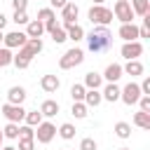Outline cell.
Masks as SVG:
<instances>
[{
  "instance_id": "1",
  "label": "cell",
  "mask_w": 150,
  "mask_h": 150,
  "mask_svg": "<svg viewBox=\"0 0 150 150\" xmlns=\"http://www.w3.org/2000/svg\"><path fill=\"white\" fill-rule=\"evenodd\" d=\"M42 38H28L26 40V45H21L19 47V52L14 54V59H12V63L19 68V70H26L28 66H30V61H33V56H38L40 52H42Z\"/></svg>"
},
{
  "instance_id": "2",
  "label": "cell",
  "mask_w": 150,
  "mask_h": 150,
  "mask_svg": "<svg viewBox=\"0 0 150 150\" xmlns=\"http://www.w3.org/2000/svg\"><path fill=\"white\" fill-rule=\"evenodd\" d=\"M87 47L94 54L108 52L112 47V33L108 30V26H94V30L87 35Z\"/></svg>"
},
{
  "instance_id": "3",
  "label": "cell",
  "mask_w": 150,
  "mask_h": 150,
  "mask_svg": "<svg viewBox=\"0 0 150 150\" xmlns=\"http://www.w3.org/2000/svg\"><path fill=\"white\" fill-rule=\"evenodd\" d=\"M89 21L94 23V26H108L115 16H112V9H108V7H103V5H91V9H89Z\"/></svg>"
},
{
  "instance_id": "4",
  "label": "cell",
  "mask_w": 150,
  "mask_h": 150,
  "mask_svg": "<svg viewBox=\"0 0 150 150\" xmlns=\"http://www.w3.org/2000/svg\"><path fill=\"white\" fill-rule=\"evenodd\" d=\"M82 61H84V52H82L80 47H73V49H68V52L59 59V68H61V70H70V68L80 66Z\"/></svg>"
},
{
  "instance_id": "5",
  "label": "cell",
  "mask_w": 150,
  "mask_h": 150,
  "mask_svg": "<svg viewBox=\"0 0 150 150\" xmlns=\"http://www.w3.org/2000/svg\"><path fill=\"white\" fill-rule=\"evenodd\" d=\"M112 16H115L120 23H131L136 14H134V9H131L129 0H117V2H115V7H112Z\"/></svg>"
},
{
  "instance_id": "6",
  "label": "cell",
  "mask_w": 150,
  "mask_h": 150,
  "mask_svg": "<svg viewBox=\"0 0 150 150\" xmlns=\"http://www.w3.org/2000/svg\"><path fill=\"white\" fill-rule=\"evenodd\" d=\"M54 136H56V127H54L52 122H45V120H42V122L38 124V129H35V141L45 145V143H49Z\"/></svg>"
},
{
  "instance_id": "7",
  "label": "cell",
  "mask_w": 150,
  "mask_h": 150,
  "mask_svg": "<svg viewBox=\"0 0 150 150\" xmlns=\"http://www.w3.org/2000/svg\"><path fill=\"white\" fill-rule=\"evenodd\" d=\"M77 14H80L77 2H66V5L61 7V28H68L70 23H75Z\"/></svg>"
},
{
  "instance_id": "8",
  "label": "cell",
  "mask_w": 150,
  "mask_h": 150,
  "mask_svg": "<svg viewBox=\"0 0 150 150\" xmlns=\"http://www.w3.org/2000/svg\"><path fill=\"white\" fill-rule=\"evenodd\" d=\"M120 98H122L127 105H134V103H138V98H141V87H138L136 82H129L124 89H120Z\"/></svg>"
},
{
  "instance_id": "9",
  "label": "cell",
  "mask_w": 150,
  "mask_h": 150,
  "mask_svg": "<svg viewBox=\"0 0 150 150\" xmlns=\"http://www.w3.org/2000/svg\"><path fill=\"white\" fill-rule=\"evenodd\" d=\"M26 40H28L26 33H21V30H12V33H7V35L2 38V47H7V49H19L21 45H26Z\"/></svg>"
},
{
  "instance_id": "10",
  "label": "cell",
  "mask_w": 150,
  "mask_h": 150,
  "mask_svg": "<svg viewBox=\"0 0 150 150\" xmlns=\"http://www.w3.org/2000/svg\"><path fill=\"white\" fill-rule=\"evenodd\" d=\"M2 115L7 117V122H21L23 117H26V110H23V105H14V103H5L2 105Z\"/></svg>"
},
{
  "instance_id": "11",
  "label": "cell",
  "mask_w": 150,
  "mask_h": 150,
  "mask_svg": "<svg viewBox=\"0 0 150 150\" xmlns=\"http://www.w3.org/2000/svg\"><path fill=\"white\" fill-rule=\"evenodd\" d=\"M120 54H122V59H127V61L138 59V56L143 54V45H141L138 40H134V42H124L122 49H120Z\"/></svg>"
},
{
  "instance_id": "12",
  "label": "cell",
  "mask_w": 150,
  "mask_h": 150,
  "mask_svg": "<svg viewBox=\"0 0 150 150\" xmlns=\"http://www.w3.org/2000/svg\"><path fill=\"white\" fill-rule=\"evenodd\" d=\"M117 35L124 40V42H134V40H138V26L131 21V23H122L120 26V30H117Z\"/></svg>"
},
{
  "instance_id": "13",
  "label": "cell",
  "mask_w": 150,
  "mask_h": 150,
  "mask_svg": "<svg viewBox=\"0 0 150 150\" xmlns=\"http://www.w3.org/2000/svg\"><path fill=\"white\" fill-rule=\"evenodd\" d=\"M40 87H42V91H47V94H54V91L61 87V80H59L56 75H42V80H40Z\"/></svg>"
},
{
  "instance_id": "14",
  "label": "cell",
  "mask_w": 150,
  "mask_h": 150,
  "mask_svg": "<svg viewBox=\"0 0 150 150\" xmlns=\"http://www.w3.org/2000/svg\"><path fill=\"white\" fill-rule=\"evenodd\" d=\"M23 101H26V89H23V87H9V91H7V103L21 105Z\"/></svg>"
},
{
  "instance_id": "15",
  "label": "cell",
  "mask_w": 150,
  "mask_h": 150,
  "mask_svg": "<svg viewBox=\"0 0 150 150\" xmlns=\"http://www.w3.org/2000/svg\"><path fill=\"white\" fill-rule=\"evenodd\" d=\"M101 96H103V101H110V103L120 101V87H117V82H108L105 89L101 91Z\"/></svg>"
},
{
  "instance_id": "16",
  "label": "cell",
  "mask_w": 150,
  "mask_h": 150,
  "mask_svg": "<svg viewBox=\"0 0 150 150\" xmlns=\"http://www.w3.org/2000/svg\"><path fill=\"white\" fill-rule=\"evenodd\" d=\"M42 33H45V23H42V21L33 19V21L26 23V35H28V38H42Z\"/></svg>"
},
{
  "instance_id": "17",
  "label": "cell",
  "mask_w": 150,
  "mask_h": 150,
  "mask_svg": "<svg viewBox=\"0 0 150 150\" xmlns=\"http://www.w3.org/2000/svg\"><path fill=\"white\" fill-rule=\"evenodd\" d=\"M101 101H103V96H101L98 89H87L84 91V105L87 108H96V105H101Z\"/></svg>"
},
{
  "instance_id": "18",
  "label": "cell",
  "mask_w": 150,
  "mask_h": 150,
  "mask_svg": "<svg viewBox=\"0 0 150 150\" xmlns=\"http://www.w3.org/2000/svg\"><path fill=\"white\" fill-rule=\"evenodd\" d=\"M122 73H127V75H131V77L143 75V63H141L138 59H131V61H127V66H122Z\"/></svg>"
},
{
  "instance_id": "19",
  "label": "cell",
  "mask_w": 150,
  "mask_h": 150,
  "mask_svg": "<svg viewBox=\"0 0 150 150\" xmlns=\"http://www.w3.org/2000/svg\"><path fill=\"white\" fill-rule=\"evenodd\" d=\"M101 77H105L108 82H117V80L122 77V66H120V63H110V66L105 68V73H103Z\"/></svg>"
},
{
  "instance_id": "20",
  "label": "cell",
  "mask_w": 150,
  "mask_h": 150,
  "mask_svg": "<svg viewBox=\"0 0 150 150\" xmlns=\"http://www.w3.org/2000/svg\"><path fill=\"white\" fill-rule=\"evenodd\" d=\"M66 35H68V40H73V42H80V40L84 38V28H82L80 23H70V26L66 28Z\"/></svg>"
},
{
  "instance_id": "21",
  "label": "cell",
  "mask_w": 150,
  "mask_h": 150,
  "mask_svg": "<svg viewBox=\"0 0 150 150\" xmlns=\"http://www.w3.org/2000/svg\"><path fill=\"white\" fill-rule=\"evenodd\" d=\"M40 112H42V117H54V115L59 112V103H56V101H52V98H47V101H42Z\"/></svg>"
},
{
  "instance_id": "22",
  "label": "cell",
  "mask_w": 150,
  "mask_h": 150,
  "mask_svg": "<svg viewBox=\"0 0 150 150\" xmlns=\"http://www.w3.org/2000/svg\"><path fill=\"white\" fill-rule=\"evenodd\" d=\"M101 84H103V77H101L98 73H94V70H91V73H87V75H84V87H87V89H98Z\"/></svg>"
},
{
  "instance_id": "23",
  "label": "cell",
  "mask_w": 150,
  "mask_h": 150,
  "mask_svg": "<svg viewBox=\"0 0 150 150\" xmlns=\"http://www.w3.org/2000/svg\"><path fill=\"white\" fill-rule=\"evenodd\" d=\"M129 5L134 9V14H138V16H145L150 12V0H131Z\"/></svg>"
},
{
  "instance_id": "24",
  "label": "cell",
  "mask_w": 150,
  "mask_h": 150,
  "mask_svg": "<svg viewBox=\"0 0 150 150\" xmlns=\"http://www.w3.org/2000/svg\"><path fill=\"white\" fill-rule=\"evenodd\" d=\"M134 124L141 129H150V112H145V110L134 112Z\"/></svg>"
},
{
  "instance_id": "25",
  "label": "cell",
  "mask_w": 150,
  "mask_h": 150,
  "mask_svg": "<svg viewBox=\"0 0 150 150\" xmlns=\"http://www.w3.org/2000/svg\"><path fill=\"white\" fill-rule=\"evenodd\" d=\"M56 131H59V136H61L63 141H70V138H75V131H77V129H75L70 122H63V124H61Z\"/></svg>"
},
{
  "instance_id": "26",
  "label": "cell",
  "mask_w": 150,
  "mask_h": 150,
  "mask_svg": "<svg viewBox=\"0 0 150 150\" xmlns=\"http://www.w3.org/2000/svg\"><path fill=\"white\" fill-rule=\"evenodd\" d=\"M70 112L75 115V120H84L89 112H87V105H84V101H73V108H70Z\"/></svg>"
},
{
  "instance_id": "27",
  "label": "cell",
  "mask_w": 150,
  "mask_h": 150,
  "mask_svg": "<svg viewBox=\"0 0 150 150\" xmlns=\"http://www.w3.org/2000/svg\"><path fill=\"white\" fill-rule=\"evenodd\" d=\"M23 122H26L28 127H38V124L42 122V112H40V110H33V112H28V110H26V117H23Z\"/></svg>"
},
{
  "instance_id": "28",
  "label": "cell",
  "mask_w": 150,
  "mask_h": 150,
  "mask_svg": "<svg viewBox=\"0 0 150 150\" xmlns=\"http://www.w3.org/2000/svg\"><path fill=\"white\" fill-rule=\"evenodd\" d=\"M115 134H117L120 138H129V136H131V124H129V122H117V124H115Z\"/></svg>"
},
{
  "instance_id": "29",
  "label": "cell",
  "mask_w": 150,
  "mask_h": 150,
  "mask_svg": "<svg viewBox=\"0 0 150 150\" xmlns=\"http://www.w3.org/2000/svg\"><path fill=\"white\" fill-rule=\"evenodd\" d=\"M52 19H56V14H54L52 7H42V9H38V21L47 23V21H52Z\"/></svg>"
},
{
  "instance_id": "30",
  "label": "cell",
  "mask_w": 150,
  "mask_h": 150,
  "mask_svg": "<svg viewBox=\"0 0 150 150\" xmlns=\"http://www.w3.org/2000/svg\"><path fill=\"white\" fill-rule=\"evenodd\" d=\"M49 35H52V40H54L56 45H63V42L68 40V35H66V28H61V26H56V28H54Z\"/></svg>"
},
{
  "instance_id": "31",
  "label": "cell",
  "mask_w": 150,
  "mask_h": 150,
  "mask_svg": "<svg viewBox=\"0 0 150 150\" xmlns=\"http://www.w3.org/2000/svg\"><path fill=\"white\" fill-rule=\"evenodd\" d=\"M84 91H87L84 84H73L70 87V98L73 101H84Z\"/></svg>"
},
{
  "instance_id": "32",
  "label": "cell",
  "mask_w": 150,
  "mask_h": 150,
  "mask_svg": "<svg viewBox=\"0 0 150 150\" xmlns=\"http://www.w3.org/2000/svg\"><path fill=\"white\" fill-rule=\"evenodd\" d=\"M2 136L5 138H19V124L16 122H7V127L2 129Z\"/></svg>"
},
{
  "instance_id": "33",
  "label": "cell",
  "mask_w": 150,
  "mask_h": 150,
  "mask_svg": "<svg viewBox=\"0 0 150 150\" xmlns=\"http://www.w3.org/2000/svg\"><path fill=\"white\" fill-rule=\"evenodd\" d=\"M12 59H14L12 49H7V47H0V68H7V66L12 63Z\"/></svg>"
},
{
  "instance_id": "34",
  "label": "cell",
  "mask_w": 150,
  "mask_h": 150,
  "mask_svg": "<svg viewBox=\"0 0 150 150\" xmlns=\"http://www.w3.org/2000/svg\"><path fill=\"white\" fill-rule=\"evenodd\" d=\"M12 21L16 23V26H26L30 19H28V14H26V9H14V16H12Z\"/></svg>"
},
{
  "instance_id": "35",
  "label": "cell",
  "mask_w": 150,
  "mask_h": 150,
  "mask_svg": "<svg viewBox=\"0 0 150 150\" xmlns=\"http://www.w3.org/2000/svg\"><path fill=\"white\" fill-rule=\"evenodd\" d=\"M19 138H35V129L33 127H19Z\"/></svg>"
},
{
  "instance_id": "36",
  "label": "cell",
  "mask_w": 150,
  "mask_h": 150,
  "mask_svg": "<svg viewBox=\"0 0 150 150\" xmlns=\"http://www.w3.org/2000/svg\"><path fill=\"white\" fill-rule=\"evenodd\" d=\"M33 148H35V138H19L16 150H33Z\"/></svg>"
},
{
  "instance_id": "37",
  "label": "cell",
  "mask_w": 150,
  "mask_h": 150,
  "mask_svg": "<svg viewBox=\"0 0 150 150\" xmlns=\"http://www.w3.org/2000/svg\"><path fill=\"white\" fill-rule=\"evenodd\" d=\"M96 148H98V145H96V141H94V138H82L77 150H96Z\"/></svg>"
},
{
  "instance_id": "38",
  "label": "cell",
  "mask_w": 150,
  "mask_h": 150,
  "mask_svg": "<svg viewBox=\"0 0 150 150\" xmlns=\"http://www.w3.org/2000/svg\"><path fill=\"white\" fill-rule=\"evenodd\" d=\"M138 108H141V110H145V112H150V96L141 94V98H138Z\"/></svg>"
},
{
  "instance_id": "39",
  "label": "cell",
  "mask_w": 150,
  "mask_h": 150,
  "mask_svg": "<svg viewBox=\"0 0 150 150\" xmlns=\"http://www.w3.org/2000/svg\"><path fill=\"white\" fill-rule=\"evenodd\" d=\"M138 87H141V94H145V96H150V77H143V82H141Z\"/></svg>"
},
{
  "instance_id": "40",
  "label": "cell",
  "mask_w": 150,
  "mask_h": 150,
  "mask_svg": "<svg viewBox=\"0 0 150 150\" xmlns=\"http://www.w3.org/2000/svg\"><path fill=\"white\" fill-rule=\"evenodd\" d=\"M12 7L14 9H26L28 7V0H12Z\"/></svg>"
},
{
  "instance_id": "41",
  "label": "cell",
  "mask_w": 150,
  "mask_h": 150,
  "mask_svg": "<svg viewBox=\"0 0 150 150\" xmlns=\"http://www.w3.org/2000/svg\"><path fill=\"white\" fill-rule=\"evenodd\" d=\"M138 38H150V26H145V23H143V26L138 28Z\"/></svg>"
},
{
  "instance_id": "42",
  "label": "cell",
  "mask_w": 150,
  "mask_h": 150,
  "mask_svg": "<svg viewBox=\"0 0 150 150\" xmlns=\"http://www.w3.org/2000/svg\"><path fill=\"white\" fill-rule=\"evenodd\" d=\"M49 2H52V9H61V7H63L68 0H49Z\"/></svg>"
},
{
  "instance_id": "43",
  "label": "cell",
  "mask_w": 150,
  "mask_h": 150,
  "mask_svg": "<svg viewBox=\"0 0 150 150\" xmlns=\"http://www.w3.org/2000/svg\"><path fill=\"white\" fill-rule=\"evenodd\" d=\"M5 26H7V16H5V14H2V12H0V30H2V28H5Z\"/></svg>"
},
{
  "instance_id": "44",
  "label": "cell",
  "mask_w": 150,
  "mask_h": 150,
  "mask_svg": "<svg viewBox=\"0 0 150 150\" xmlns=\"http://www.w3.org/2000/svg\"><path fill=\"white\" fill-rule=\"evenodd\" d=\"M0 150H16V148H14V145H2Z\"/></svg>"
},
{
  "instance_id": "45",
  "label": "cell",
  "mask_w": 150,
  "mask_h": 150,
  "mask_svg": "<svg viewBox=\"0 0 150 150\" xmlns=\"http://www.w3.org/2000/svg\"><path fill=\"white\" fill-rule=\"evenodd\" d=\"M2 141H5V136H2V129H0V148H2Z\"/></svg>"
},
{
  "instance_id": "46",
  "label": "cell",
  "mask_w": 150,
  "mask_h": 150,
  "mask_svg": "<svg viewBox=\"0 0 150 150\" xmlns=\"http://www.w3.org/2000/svg\"><path fill=\"white\" fill-rule=\"evenodd\" d=\"M103 2H105V0H94V5H103Z\"/></svg>"
},
{
  "instance_id": "47",
  "label": "cell",
  "mask_w": 150,
  "mask_h": 150,
  "mask_svg": "<svg viewBox=\"0 0 150 150\" xmlns=\"http://www.w3.org/2000/svg\"><path fill=\"white\" fill-rule=\"evenodd\" d=\"M2 38H5V35H2V30H0V45H2Z\"/></svg>"
},
{
  "instance_id": "48",
  "label": "cell",
  "mask_w": 150,
  "mask_h": 150,
  "mask_svg": "<svg viewBox=\"0 0 150 150\" xmlns=\"http://www.w3.org/2000/svg\"><path fill=\"white\" fill-rule=\"evenodd\" d=\"M120 150H129V148H120Z\"/></svg>"
},
{
  "instance_id": "49",
  "label": "cell",
  "mask_w": 150,
  "mask_h": 150,
  "mask_svg": "<svg viewBox=\"0 0 150 150\" xmlns=\"http://www.w3.org/2000/svg\"><path fill=\"white\" fill-rule=\"evenodd\" d=\"M63 150H70V148H63Z\"/></svg>"
},
{
  "instance_id": "50",
  "label": "cell",
  "mask_w": 150,
  "mask_h": 150,
  "mask_svg": "<svg viewBox=\"0 0 150 150\" xmlns=\"http://www.w3.org/2000/svg\"><path fill=\"white\" fill-rule=\"evenodd\" d=\"M73 2H75V0H73Z\"/></svg>"
}]
</instances>
